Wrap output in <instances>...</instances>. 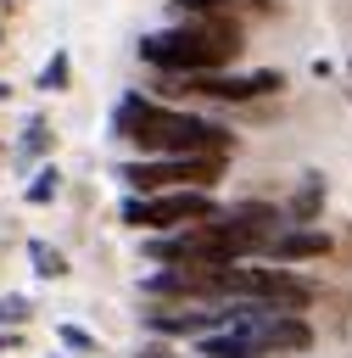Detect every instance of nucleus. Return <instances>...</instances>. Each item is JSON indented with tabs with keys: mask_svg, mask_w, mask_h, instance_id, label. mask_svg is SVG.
<instances>
[{
	"mask_svg": "<svg viewBox=\"0 0 352 358\" xmlns=\"http://www.w3.org/2000/svg\"><path fill=\"white\" fill-rule=\"evenodd\" d=\"M6 347H17V336H0V352H6Z\"/></svg>",
	"mask_w": 352,
	"mask_h": 358,
	"instance_id": "f3484780",
	"label": "nucleus"
},
{
	"mask_svg": "<svg viewBox=\"0 0 352 358\" xmlns=\"http://www.w3.org/2000/svg\"><path fill=\"white\" fill-rule=\"evenodd\" d=\"M263 252H268L274 263H307V257H330L335 241H330L324 229H313V224H291V229H274V235L263 241Z\"/></svg>",
	"mask_w": 352,
	"mask_h": 358,
	"instance_id": "6e6552de",
	"label": "nucleus"
},
{
	"mask_svg": "<svg viewBox=\"0 0 352 358\" xmlns=\"http://www.w3.org/2000/svg\"><path fill=\"white\" fill-rule=\"evenodd\" d=\"M285 90V73L263 67V73H190V78H173L168 95H201V101H263V95H279Z\"/></svg>",
	"mask_w": 352,
	"mask_h": 358,
	"instance_id": "423d86ee",
	"label": "nucleus"
},
{
	"mask_svg": "<svg viewBox=\"0 0 352 358\" xmlns=\"http://www.w3.org/2000/svg\"><path fill=\"white\" fill-rule=\"evenodd\" d=\"M56 185H61V173H56V168H39V173H34V185H28V201H50V196H56Z\"/></svg>",
	"mask_w": 352,
	"mask_h": 358,
	"instance_id": "4468645a",
	"label": "nucleus"
},
{
	"mask_svg": "<svg viewBox=\"0 0 352 358\" xmlns=\"http://www.w3.org/2000/svg\"><path fill=\"white\" fill-rule=\"evenodd\" d=\"M56 336H61V347H73V352H95V336H89V330H78V324H61Z\"/></svg>",
	"mask_w": 352,
	"mask_h": 358,
	"instance_id": "dca6fc26",
	"label": "nucleus"
},
{
	"mask_svg": "<svg viewBox=\"0 0 352 358\" xmlns=\"http://www.w3.org/2000/svg\"><path fill=\"white\" fill-rule=\"evenodd\" d=\"M318 207H324V179H318V173H307V179H302V190H296V201H291V224H313V218H318Z\"/></svg>",
	"mask_w": 352,
	"mask_h": 358,
	"instance_id": "9d476101",
	"label": "nucleus"
},
{
	"mask_svg": "<svg viewBox=\"0 0 352 358\" xmlns=\"http://www.w3.org/2000/svg\"><path fill=\"white\" fill-rule=\"evenodd\" d=\"M201 218H218L212 190H151V196H129L123 201V224H134L145 235L184 229V224H201Z\"/></svg>",
	"mask_w": 352,
	"mask_h": 358,
	"instance_id": "39448f33",
	"label": "nucleus"
},
{
	"mask_svg": "<svg viewBox=\"0 0 352 358\" xmlns=\"http://www.w3.org/2000/svg\"><path fill=\"white\" fill-rule=\"evenodd\" d=\"M28 263H34L45 280H61V274H67V257H61L50 241H28Z\"/></svg>",
	"mask_w": 352,
	"mask_h": 358,
	"instance_id": "9b49d317",
	"label": "nucleus"
},
{
	"mask_svg": "<svg viewBox=\"0 0 352 358\" xmlns=\"http://www.w3.org/2000/svg\"><path fill=\"white\" fill-rule=\"evenodd\" d=\"M28 296H0V324H28Z\"/></svg>",
	"mask_w": 352,
	"mask_h": 358,
	"instance_id": "2eb2a0df",
	"label": "nucleus"
},
{
	"mask_svg": "<svg viewBox=\"0 0 352 358\" xmlns=\"http://www.w3.org/2000/svg\"><path fill=\"white\" fill-rule=\"evenodd\" d=\"M61 84H67V50H56L45 62V73H39V90H61Z\"/></svg>",
	"mask_w": 352,
	"mask_h": 358,
	"instance_id": "ddd939ff",
	"label": "nucleus"
},
{
	"mask_svg": "<svg viewBox=\"0 0 352 358\" xmlns=\"http://www.w3.org/2000/svg\"><path fill=\"white\" fill-rule=\"evenodd\" d=\"M45 151H50V129H45V123H34V129L22 134V145H17V157L28 162V157H45Z\"/></svg>",
	"mask_w": 352,
	"mask_h": 358,
	"instance_id": "f8f14e48",
	"label": "nucleus"
},
{
	"mask_svg": "<svg viewBox=\"0 0 352 358\" xmlns=\"http://www.w3.org/2000/svg\"><path fill=\"white\" fill-rule=\"evenodd\" d=\"M240 6H257V11H274V0H173L179 17H229Z\"/></svg>",
	"mask_w": 352,
	"mask_h": 358,
	"instance_id": "1a4fd4ad",
	"label": "nucleus"
},
{
	"mask_svg": "<svg viewBox=\"0 0 352 358\" xmlns=\"http://www.w3.org/2000/svg\"><path fill=\"white\" fill-rule=\"evenodd\" d=\"M112 140L123 145H140L145 157H229L235 151V134L201 112H179V106H162L140 90H129L112 112Z\"/></svg>",
	"mask_w": 352,
	"mask_h": 358,
	"instance_id": "f257e3e1",
	"label": "nucleus"
},
{
	"mask_svg": "<svg viewBox=\"0 0 352 358\" xmlns=\"http://www.w3.org/2000/svg\"><path fill=\"white\" fill-rule=\"evenodd\" d=\"M223 162L229 157H134V162L117 168V179L134 196H151V190H212L223 179Z\"/></svg>",
	"mask_w": 352,
	"mask_h": 358,
	"instance_id": "7ed1b4c3",
	"label": "nucleus"
},
{
	"mask_svg": "<svg viewBox=\"0 0 352 358\" xmlns=\"http://www.w3.org/2000/svg\"><path fill=\"white\" fill-rule=\"evenodd\" d=\"M229 324V302H218V308H156V313H145V330H156V336H207V330H223Z\"/></svg>",
	"mask_w": 352,
	"mask_h": 358,
	"instance_id": "0eeeda50",
	"label": "nucleus"
},
{
	"mask_svg": "<svg viewBox=\"0 0 352 358\" xmlns=\"http://www.w3.org/2000/svg\"><path fill=\"white\" fill-rule=\"evenodd\" d=\"M0 6H11V11H17V6H28V0H0Z\"/></svg>",
	"mask_w": 352,
	"mask_h": 358,
	"instance_id": "a211bd4d",
	"label": "nucleus"
},
{
	"mask_svg": "<svg viewBox=\"0 0 352 358\" xmlns=\"http://www.w3.org/2000/svg\"><path fill=\"white\" fill-rule=\"evenodd\" d=\"M140 56L168 73V78H190V73H218L240 56V28L229 17H184L173 28H156L140 39Z\"/></svg>",
	"mask_w": 352,
	"mask_h": 358,
	"instance_id": "f03ea898",
	"label": "nucleus"
},
{
	"mask_svg": "<svg viewBox=\"0 0 352 358\" xmlns=\"http://www.w3.org/2000/svg\"><path fill=\"white\" fill-rule=\"evenodd\" d=\"M218 291L229 302H268V308H307L313 302V285L296 274V268H246V263H223L218 268Z\"/></svg>",
	"mask_w": 352,
	"mask_h": 358,
	"instance_id": "20e7f679",
	"label": "nucleus"
}]
</instances>
